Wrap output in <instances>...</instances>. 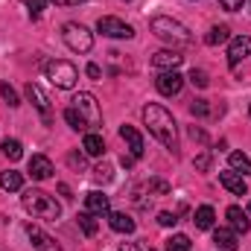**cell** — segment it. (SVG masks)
<instances>
[{"mask_svg": "<svg viewBox=\"0 0 251 251\" xmlns=\"http://www.w3.org/2000/svg\"><path fill=\"white\" fill-rule=\"evenodd\" d=\"M143 123H146V128H149V134H152L155 140H161L167 149H176V146H178V128H176V120H173V114H170L164 105L149 102V105L143 108Z\"/></svg>", "mask_w": 251, "mask_h": 251, "instance_id": "1", "label": "cell"}, {"mask_svg": "<svg viewBox=\"0 0 251 251\" xmlns=\"http://www.w3.org/2000/svg\"><path fill=\"white\" fill-rule=\"evenodd\" d=\"M21 204H24V210H26V213H32L35 219L56 222V219L62 216V204H59L50 193H44V190H24Z\"/></svg>", "mask_w": 251, "mask_h": 251, "instance_id": "2", "label": "cell"}, {"mask_svg": "<svg viewBox=\"0 0 251 251\" xmlns=\"http://www.w3.org/2000/svg\"><path fill=\"white\" fill-rule=\"evenodd\" d=\"M152 32L161 38V41H167V44H173V47H187L193 44V35H190V29L184 24H178V21H173V18H167V15H158V18H152Z\"/></svg>", "mask_w": 251, "mask_h": 251, "instance_id": "3", "label": "cell"}, {"mask_svg": "<svg viewBox=\"0 0 251 251\" xmlns=\"http://www.w3.org/2000/svg\"><path fill=\"white\" fill-rule=\"evenodd\" d=\"M44 73H47V79H50L56 88H62V91L76 88V79H79L76 64L64 62V59H53V62H47L44 64Z\"/></svg>", "mask_w": 251, "mask_h": 251, "instance_id": "4", "label": "cell"}, {"mask_svg": "<svg viewBox=\"0 0 251 251\" xmlns=\"http://www.w3.org/2000/svg\"><path fill=\"white\" fill-rule=\"evenodd\" d=\"M73 108L85 117L88 128H100V126H102V108H100V102H97V97H94V94L79 91V94L73 97Z\"/></svg>", "mask_w": 251, "mask_h": 251, "instance_id": "5", "label": "cell"}, {"mask_svg": "<svg viewBox=\"0 0 251 251\" xmlns=\"http://www.w3.org/2000/svg\"><path fill=\"white\" fill-rule=\"evenodd\" d=\"M62 38L73 53H91V47H94V35H91L82 24H64Z\"/></svg>", "mask_w": 251, "mask_h": 251, "instance_id": "6", "label": "cell"}, {"mask_svg": "<svg viewBox=\"0 0 251 251\" xmlns=\"http://www.w3.org/2000/svg\"><path fill=\"white\" fill-rule=\"evenodd\" d=\"M97 29H100L105 38H131V35H134V29H131L126 21H120V18H111V15L100 18V21H97Z\"/></svg>", "mask_w": 251, "mask_h": 251, "instance_id": "7", "label": "cell"}, {"mask_svg": "<svg viewBox=\"0 0 251 251\" xmlns=\"http://www.w3.org/2000/svg\"><path fill=\"white\" fill-rule=\"evenodd\" d=\"M155 88H158L164 97H176V94H181V88H184V76H181L178 70H164V73H158Z\"/></svg>", "mask_w": 251, "mask_h": 251, "instance_id": "8", "label": "cell"}, {"mask_svg": "<svg viewBox=\"0 0 251 251\" xmlns=\"http://www.w3.org/2000/svg\"><path fill=\"white\" fill-rule=\"evenodd\" d=\"M26 100L41 111V117H44V123H53V114H50V100H47V94L35 85V82H26Z\"/></svg>", "mask_w": 251, "mask_h": 251, "instance_id": "9", "label": "cell"}, {"mask_svg": "<svg viewBox=\"0 0 251 251\" xmlns=\"http://www.w3.org/2000/svg\"><path fill=\"white\" fill-rule=\"evenodd\" d=\"M26 237H29V243H32L35 251H62V246L50 234H44L38 225H26Z\"/></svg>", "mask_w": 251, "mask_h": 251, "instance_id": "10", "label": "cell"}, {"mask_svg": "<svg viewBox=\"0 0 251 251\" xmlns=\"http://www.w3.org/2000/svg\"><path fill=\"white\" fill-rule=\"evenodd\" d=\"M249 56H251V38L249 35H237L231 41V47H228V64L237 67L243 59H249Z\"/></svg>", "mask_w": 251, "mask_h": 251, "instance_id": "11", "label": "cell"}, {"mask_svg": "<svg viewBox=\"0 0 251 251\" xmlns=\"http://www.w3.org/2000/svg\"><path fill=\"white\" fill-rule=\"evenodd\" d=\"M85 210L88 213H94V216H108L111 213V201H108V196L105 193H88L85 196Z\"/></svg>", "mask_w": 251, "mask_h": 251, "instance_id": "12", "label": "cell"}, {"mask_svg": "<svg viewBox=\"0 0 251 251\" xmlns=\"http://www.w3.org/2000/svg\"><path fill=\"white\" fill-rule=\"evenodd\" d=\"M120 137L126 140L131 158H143V137H140V131L134 126H120Z\"/></svg>", "mask_w": 251, "mask_h": 251, "instance_id": "13", "label": "cell"}, {"mask_svg": "<svg viewBox=\"0 0 251 251\" xmlns=\"http://www.w3.org/2000/svg\"><path fill=\"white\" fill-rule=\"evenodd\" d=\"M29 176H32L35 181H47V178L53 176V161H50L47 155H32V158H29Z\"/></svg>", "mask_w": 251, "mask_h": 251, "instance_id": "14", "label": "cell"}, {"mask_svg": "<svg viewBox=\"0 0 251 251\" xmlns=\"http://www.w3.org/2000/svg\"><path fill=\"white\" fill-rule=\"evenodd\" d=\"M213 243L219 251H237L240 249V234L234 228H216L213 231Z\"/></svg>", "mask_w": 251, "mask_h": 251, "instance_id": "15", "label": "cell"}, {"mask_svg": "<svg viewBox=\"0 0 251 251\" xmlns=\"http://www.w3.org/2000/svg\"><path fill=\"white\" fill-rule=\"evenodd\" d=\"M219 184L228 190V193H234V196H246V193H249V187H246V178H243L240 173H234V170L219 173Z\"/></svg>", "mask_w": 251, "mask_h": 251, "instance_id": "16", "label": "cell"}, {"mask_svg": "<svg viewBox=\"0 0 251 251\" xmlns=\"http://www.w3.org/2000/svg\"><path fill=\"white\" fill-rule=\"evenodd\" d=\"M82 149H85V155H91V158H102V155H105V140H102V134H97V131H85Z\"/></svg>", "mask_w": 251, "mask_h": 251, "instance_id": "17", "label": "cell"}, {"mask_svg": "<svg viewBox=\"0 0 251 251\" xmlns=\"http://www.w3.org/2000/svg\"><path fill=\"white\" fill-rule=\"evenodd\" d=\"M181 62H184V56H178L176 50H161V53L152 56V64L161 67V70H176Z\"/></svg>", "mask_w": 251, "mask_h": 251, "instance_id": "18", "label": "cell"}, {"mask_svg": "<svg viewBox=\"0 0 251 251\" xmlns=\"http://www.w3.org/2000/svg\"><path fill=\"white\" fill-rule=\"evenodd\" d=\"M108 225L117 231V234H134V219L128 216V213H120V210H114V213H108Z\"/></svg>", "mask_w": 251, "mask_h": 251, "instance_id": "19", "label": "cell"}, {"mask_svg": "<svg viewBox=\"0 0 251 251\" xmlns=\"http://www.w3.org/2000/svg\"><path fill=\"white\" fill-rule=\"evenodd\" d=\"M225 216H228V219H231V228H234V231H237V234H246V231H249V228H251L249 216H246V213H243V210H240V207H237V204H231V207H228V213H225Z\"/></svg>", "mask_w": 251, "mask_h": 251, "instance_id": "20", "label": "cell"}, {"mask_svg": "<svg viewBox=\"0 0 251 251\" xmlns=\"http://www.w3.org/2000/svg\"><path fill=\"white\" fill-rule=\"evenodd\" d=\"M213 219H216V213H213V207H210V204H201V207L196 210V216H193V222H196V228H199V231L213 228Z\"/></svg>", "mask_w": 251, "mask_h": 251, "instance_id": "21", "label": "cell"}, {"mask_svg": "<svg viewBox=\"0 0 251 251\" xmlns=\"http://www.w3.org/2000/svg\"><path fill=\"white\" fill-rule=\"evenodd\" d=\"M0 187L6 190V193H18V190L24 187V176L15 173V170H6V173H0Z\"/></svg>", "mask_w": 251, "mask_h": 251, "instance_id": "22", "label": "cell"}, {"mask_svg": "<svg viewBox=\"0 0 251 251\" xmlns=\"http://www.w3.org/2000/svg\"><path fill=\"white\" fill-rule=\"evenodd\" d=\"M228 38H231V29H228L225 24H219V26H213V29H210L207 35H204V41H207L210 47H219V44H225Z\"/></svg>", "mask_w": 251, "mask_h": 251, "instance_id": "23", "label": "cell"}, {"mask_svg": "<svg viewBox=\"0 0 251 251\" xmlns=\"http://www.w3.org/2000/svg\"><path fill=\"white\" fill-rule=\"evenodd\" d=\"M231 170L234 173H240L243 178L251 173V158L249 155H243V152H231Z\"/></svg>", "mask_w": 251, "mask_h": 251, "instance_id": "24", "label": "cell"}, {"mask_svg": "<svg viewBox=\"0 0 251 251\" xmlns=\"http://www.w3.org/2000/svg\"><path fill=\"white\" fill-rule=\"evenodd\" d=\"M64 120H67V126H70L73 131H88V123H85V117H82V114H79L73 105L64 111Z\"/></svg>", "mask_w": 251, "mask_h": 251, "instance_id": "25", "label": "cell"}, {"mask_svg": "<svg viewBox=\"0 0 251 251\" xmlns=\"http://www.w3.org/2000/svg\"><path fill=\"white\" fill-rule=\"evenodd\" d=\"M76 219H79V228H82V234H85V237H94V234H97V228H100V225H97L94 213H88V210H85V213H79Z\"/></svg>", "mask_w": 251, "mask_h": 251, "instance_id": "26", "label": "cell"}, {"mask_svg": "<svg viewBox=\"0 0 251 251\" xmlns=\"http://www.w3.org/2000/svg\"><path fill=\"white\" fill-rule=\"evenodd\" d=\"M164 251H190V237L187 234H173V237L167 240Z\"/></svg>", "mask_w": 251, "mask_h": 251, "instance_id": "27", "label": "cell"}, {"mask_svg": "<svg viewBox=\"0 0 251 251\" xmlns=\"http://www.w3.org/2000/svg\"><path fill=\"white\" fill-rule=\"evenodd\" d=\"M0 149H3V155H6L9 161H21V158H24V146H21L18 140H3Z\"/></svg>", "mask_w": 251, "mask_h": 251, "instance_id": "28", "label": "cell"}, {"mask_svg": "<svg viewBox=\"0 0 251 251\" xmlns=\"http://www.w3.org/2000/svg\"><path fill=\"white\" fill-rule=\"evenodd\" d=\"M114 178V170H111V164H97L94 167V181H100V184H108Z\"/></svg>", "mask_w": 251, "mask_h": 251, "instance_id": "29", "label": "cell"}, {"mask_svg": "<svg viewBox=\"0 0 251 251\" xmlns=\"http://www.w3.org/2000/svg\"><path fill=\"white\" fill-rule=\"evenodd\" d=\"M0 97H3V100H6V105H12V108H15V105H21L18 94H15V88H12L9 82H0Z\"/></svg>", "mask_w": 251, "mask_h": 251, "instance_id": "30", "label": "cell"}, {"mask_svg": "<svg viewBox=\"0 0 251 251\" xmlns=\"http://www.w3.org/2000/svg\"><path fill=\"white\" fill-rule=\"evenodd\" d=\"M24 3H26V9H29V15H32V18H38V15L50 6V0H24Z\"/></svg>", "mask_w": 251, "mask_h": 251, "instance_id": "31", "label": "cell"}, {"mask_svg": "<svg viewBox=\"0 0 251 251\" xmlns=\"http://www.w3.org/2000/svg\"><path fill=\"white\" fill-rule=\"evenodd\" d=\"M187 79L193 82V85H196V88H207V82H210V79H207V73H204V70H196V67L190 70Z\"/></svg>", "mask_w": 251, "mask_h": 251, "instance_id": "32", "label": "cell"}, {"mask_svg": "<svg viewBox=\"0 0 251 251\" xmlns=\"http://www.w3.org/2000/svg\"><path fill=\"white\" fill-rule=\"evenodd\" d=\"M176 222H178V216H176V213H170V210H161V213H158V225H164V228H173Z\"/></svg>", "mask_w": 251, "mask_h": 251, "instance_id": "33", "label": "cell"}, {"mask_svg": "<svg viewBox=\"0 0 251 251\" xmlns=\"http://www.w3.org/2000/svg\"><path fill=\"white\" fill-rule=\"evenodd\" d=\"M243 3H246V0H219V6H222L225 12H240Z\"/></svg>", "mask_w": 251, "mask_h": 251, "instance_id": "34", "label": "cell"}, {"mask_svg": "<svg viewBox=\"0 0 251 251\" xmlns=\"http://www.w3.org/2000/svg\"><path fill=\"white\" fill-rule=\"evenodd\" d=\"M190 111H193L196 117H204V114H207V102H204V100H196V102L190 105Z\"/></svg>", "mask_w": 251, "mask_h": 251, "instance_id": "35", "label": "cell"}, {"mask_svg": "<svg viewBox=\"0 0 251 251\" xmlns=\"http://www.w3.org/2000/svg\"><path fill=\"white\" fill-rule=\"evenodd\" d=\"M207 167H210V155H207V152H201V155L196 158V170H207Z\"/></svg>", "mask_w": 251, "mask_h": 251, "instance_id": "36", "label": "cell"}, {"mask_svg": "<svg viewBox=\"0 0 251 251\" xmlns=\"http://www.w3.org/2000/svg\"><path fill=\"white\" fill-rule=\"evenodd\" d=\"M88 76H91V79H100V76H102L100 64H88Z\"/></svg>", "mask_w": 251, "mask_h": 251, "instance_id": "37", "label": "cell"}, {"mask_svg": "<svg viewBox=\"0 0 251 251\" xmlns=\"http://www.w3.org/2000/svg\"><path fill=\"white\" fill-rule=\"evenodd\" d=\"M67 161H70V167H79V170L85 167V158H82V155H70Z\"/></svg>", "mask_w": 251, "mask_h": 251, "instance_id": "38", "label": "cell"}, {"mask_svg": "<svg viewBox=\"0 0 251 251\" xmlns=\"http://www.w3.org/2000/svg\"><path fill=\"white\" fill-rule=\"evenodd\" d=\"M149 187H152V190H158V193H170V184H164V181H158V178H155V181H152Z\"/></svg>", "mask_w": 251, "mask_h": 251, "instance_id": "39", "label": "cell"}, {"mask_svg": "<svg viewBox=\"0 0 251 251\" xmlns=\"http://www.w3.org/2000/svg\"><path fill=\"white\" fill-rule=\"evenodd\" d=\"M50 3H56V6H79L85 0H50Z\"/></svg>", "mask_w": 251, "mask_h": 251, "instance_id": "40", "label": "cell"}, {"mask_svg": "<svg viewBox=\"0 0 251 251\" xmlns=\"http://www.w3.org/2000/svg\"><path fill=\"white\" fill-rule=\"evenodd\" d=\"M120 251H143V249L134 246V243H120Z\"/></svg>", "mask_w": 251, "mask_h": 251, "instance_id": "41", "label": "cell"}, {"mask_svg": "<svg viewBox=\"0 0 251 251\" xmlns=\"http://www.w3.org/2000/svg\"><path fill=\"white\" fill-rule=\"evenodd\" d=\"M59 193H62L64 199H73V196H70V187H67V184H59Z\"/></svg>", "mask_w": 251, "mask_h": 251, "instance_id": "42", "label": "cell"}, {"mask_svg": "<svg viewBox=\"0 0 251 251\" xmlns=\"http://www.w3.org/2000/svg\"><path fill=\"white\" fill-rule=\"evenodd\" d=\"M249 213H251V201H249Z\"/></svg>", "mask_w": 251, "mask_h": 251, "instance_id": "43", "label": "cell"}, {"mask_svg": "<svg viewBox=\"0 0 251 251\" xmlns=\"http://www.w3.org/2000/svg\"><path fill=\"white\" fill-rule=\"evenodd\" d=\"M126 3H128V0H126Z\"/></svg>", "mask_w": 251, "mask_h": 251, "instance_id": "44", "label": "cell"}, {"mask_svg": "<svg viewBox=\"0 0 251 251\" xmlns=\"http://www.w3.org/2000/svg\"><path fill=\"white\" fill-rule=\"evenodd\" d=\"M249 114H251V111H249Z\"/></svg>", "mask_w": 251, "mask_h": 251, "instance_id": "45", "label": "cell"}]
</instances>
